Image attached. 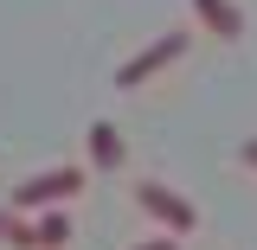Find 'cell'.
<instances>
[{"label":"cell","mask_w":257,"mask_h":250,"mask_svg":"<svg viewBox=\"0 0 257 250\" xmlns=\"http://www.w3.org/2000/svg\"><path fill=\"white\" fill-rule=\"evenodd\" d=\"M71 231H77V224L64 218L58 205H45V212H32V244H39V250H64V244H71Z\"/></svg>","instance_id":"obj_6"},{"label":"cell","mask_w":257,"mask_h":250,"mask_svg":"<svg viewBox=\"0 0 257 250\" xmlns=\"http://www.w3.org/2000/svg\"><path fill=\"white\" fill-rule=\"evenodd\" d=\"M238 167H251V173H257V135H244V141H238Z\"/></svg>","instance_id":"obj_9"},{"label":"cell","mask_w":257,"mask_h":250,"mask_svg":"<svg viewBox=\"0 0 257 250\" xmlns=\"http://www.w3.org/2000/svg\"><path fill=\"white\" fill-rule=\"evenodd\" d=\"M84 154H90V167H96V173H122V160H128L122 128L109 122V116H96V122L84 128Z\"/></svg>","instance_id":"obj_4"},{"label":"cell","mask_w":257,"mask_h":250,"mask_svg":"<svg viewBox=\"0 0 257 250\" xmlns=\"http://www.w3.org/2000/svg\"><path fill=\"white\" fill-rule=\"evenodd\" d=\"M187 45H193V32H187V26H174V32H161L155 45L128 52V64H116V90H142L155 71H167V64H180V58H187Z\"/></svg>","instance_id":"obj_2"},{"label":"cell","mask_w":257,"mask_h":250,"mask_svg":"<svg viewBox=\"0 0 257 250\" xmlns=\"http://www.w3.org/2000/svg\"><path fill=\"white\" fill-rule=\"evenodd\" d=\"M84 192V167H45V173H26L13 186V205L20 212H45V205H71Z\"/></svg>","instance_id":"obj_3"},{"label":"cell","mask_w":257,"mask_h":250,"mask_svg":"<svg viewBox=\"0 0 257 250\" xmlns=\"http://www.w3.org/2000/svg\"><path fill=\"white\" fill-rule=\"evenodd\" d=\"M135 205H142L161 231H174V237H193V231H199V205H193L187 192H174L167 180H135Z\"/></svg>","instance_id":"obj_1"},{"label":"cell","mask_w":257,"mask_h":250,"mask_svg":"<svg viewBox=\"0 0 257 250\" xmlns=\"http://www.w3.org/2000/svg\"><path fill=\"white\" fill-rule=\"evenodd\" d=\"M0 244H7V250H39V244H32V212H20L13 199L0 205Z\"/></svg>","instance_id":"obj_7"},{"label":"cell","mask_w":257,"mask_h":250,"mask_svg":"<svg viewBox=\"0 0 257 250\" xmlns=\"http://www.w3.org/2000/svg\"><path fill=\"white\" fill-rule=\"evenodd\" d=\"M135 250H180V237H174V231H161V237H142Z\"/></svg>","instance_id":"obj_8"},{"label":"cell","mask_w":257,"mask_h":250,"mask_svg":"<svg viewBox=\"0 0 257 250\" xmlns=\"http://www.w3.org/2000/svg\"><path fill=\"white\" fill-rule=\"evenodd\" d=\"M187 7H193V20L212 32V39H225V45H238V39H244V26H251L238 0H187Z\"/></svg>","instance_id":"obj_5"}]
</instances>
